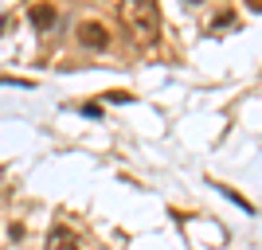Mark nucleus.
<instances>
[{
  "label": "nucleus",
  "mask_w": 262,
  "mask_h": 250,
  "mask_svg": "<svg viewBox=\"0 0 262 250\" xmlns=\"http://www.w3.org/2000/svg\"><path fill=\"white\" fill-rule=\"evenodd\" d=\"M78 43L90 47V51H106L110 47V28L98 20H82L78 24Z\"/></svg>",
  "instance_id": "2"
},
{
  "label": "nucleus",
  "mask_w": 262,
  "mask_h": 250,
  "mask_svg": "<svg viewBox=\"0 0 262 250\" xmlns=\"http://www.w3.org/2000/svg\"><path fill=\"white\" fill-rule=\"evenodd\" d=\"M8 239H12V242L24 239V223H12V227H8Z\"/></svg>",
  "instance_id": "6"
},
{
  "label": "nucleus",
  "mask_w": 262,
  "mask_h": 250,
  "mask_svg": "<svg viewBox=\"0 0 262 250\" xmlns=\"http://www.w3.org/2000/svg\"><path fill=\"white\" fill-rule=\"evenodd\" d=\"M47 250H82V242H78V235L71 227H51V235H47Z\"/></svg>",
  "instance_id": "4"
},
{
  "label": "nucleus",
  "mask_w": 262,
  "mask_h": 250,
  "mask_svg": "<svg viewBox=\"0 0 262 250\" xmlns=\"http://www.w3.org/2000/svg\"><path fill=\"white\" fill-rule=\"evenodd\" d=\"M28 20H32L35 32H51L55 20H59V12H55V4H32V8H28Z\"/></svg>",
  "instance_id": "3"
},
{
  "label": "nucleus",
  "mask_w": 262,
  "mask_h": 250,
  "mask_svg": "<svg viewBox=\"0 0 262 250\" xmlns=\"http://www.w3.org/2000/svg\"><path fill=\"white\" fill-rule=\"evenodd\" d=\"M106 102H118V106H125V102H133V98L125 94V90H110V94H106Z\"/></svg>",
  "instance_id": "5"
},
{
  "label": "nucleus",
  "mask_w": 262,
  "mask_h": 250,
  "mask_svg": "<svg viewBox=\"0 0 262 250\" xmlns=\"http://www.w3.org/2000/svg\"><path fill=\"white\" fill-rule=\"evenodd\" d=\"M121 20L145 43H153L157 35H161V8H157L153 0H125L121 4Z\"/></svg>",
  "instance_id": "1"
}]
</instances>
